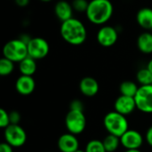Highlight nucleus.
Here are the masks:
<instances>
[{
  "label": "nucleus",
  "instance_id": "obj_1",
  "mask_svg": "<svg viewBox=\"0 0 152 152\" xmlns=\"http://www.w3.org/2000/svg\"><path fill=\"white\" fill-rule=\"evenodd\" d=\"M60 33L62 39L71 45H80L86 42L87 37L86 26L77 18H71L61 22Z\"/></svg>",
  "mask_w": 152,
  "mask_h": 152
},
{
  "label": "nucleus",
  "instance_id": "obj_2",
  "mask_svg": "<svg viewBox=\"0 0 152 152\" xmlns=\"http://www.w3.org/2000/svg\"><path fill=\"white\" fill-rule=\"evenodd\" d=\"M114 7L110 0H91L86 15L87 20L94 25H104L112 17Z\"/></svg>",
  "mask_w": 152,
  "mask_h": 152
},
{
  "label": "nucleus",
  "instance_id": "obj_3",
  "mask_svg": "<svg viewBox=\"0 0 152 152\" xmlns=\"http://www.w3.org/2000/svg\"><path fill=\"white\" fill-rule=\"evenodd\" d=\"M103 125L110 134L116 135L119 138L128 130V121L126 116L115 110L105 115Z\"/></svg>",
  "mask_w": 152,
  "mask_h": 152
},
{
  "label": "nucleus",
  "instance_id": "obj_4",
  "mask_svg": "<svg viewBox=\"0 0 152 152\" xmlns=\"http://www.w3.org/2000/svg\"><path fill=\"white\" fill-rule=\"evenodd\" d=\"M3 55L4 58L19 63L28 56V45L21 38L12 39L4 45Z\"/></svg>",
  "mask_w": 152,
  "mask_h": 152
},
{
  "label": "nucleus",
  "instance_id": "obj_5",
  "mask_svg": "<svg viewBox=\"0 0 152 152\" xmlns=\"http://www.w3.org/2000/svg\"><path fill=\"white\" fill-rule=\"evenodd\" d=\"M65 125L69 133L72 134H80L86 126V118L84 111L69 110L65 118Z\"/></svg>",
  "mask_w": 152,
  "mask_h": 152
},
{
  "label": "nucleus",
  "instance_id": "obj_6",
  "mask_svg": "<svg viewBox=\"0 0 152 152\" xmlns=\"http://www.w3.org/2000/svg\"><path fill=\"white\" fill-rule=\"evenodd\" d=\"M5 142L13 148L23 146L27 141V134L24 129L19 125H10L4 128V132Z\"/></svg>",
  "mask_w": 152,
  "mask_h": 152
},
{
  "label": "nucleus",
  "instance_id": "obj_7",
  "mask_svg": "<svg viewBox=\"0 0 152 152\" xmlns=\"http://www.w3.org/2000/svg\"><path fill=\"white\" fill-rule=\"evenodd\" d=\"M134 100L137 110L143 113H152V85L141 86Z\"/></svg>",
  "mask_w": 152,
  "mask_h": 152
},
{
  "label": "nucleus",
  "instance_id": "obj_8",
  "mask_svg": "<svg viewBox=\"0 0 152 152\" xmlns=\"http://www.w3.org/2000/svg\"><path fill=\"white\" fill-rule=\"evenodd\" d=\"M27 45L28 56L35 59L36 61L45 58L50 51L48 42L43 37H32Z\"/></svg>",
  "mask_w": 152,
  "mask_h": 152
},
{
  "label": "nucleus",
  "instance_id": "obj_9",
  "mask_svg": "<svg viewBox=\"0 0 152 152\" xmlns=\"http://www.w3.org/2000/svg\"><path fill=\"white\" fill-rule=\"evenodd\" d=\"M118 38V33L116 28L109 25L102 26L97 32V42L103 47H110L114 45Z\"/></svg>",
  "mask_w": 152,
  "mask_h": 152
},
{
  "label": "nucleus",
  "instance_id": "obj_10",
  "mask_svg": "<svg viewBox=\"0 0 152 152\" xmlns=\"http://www.w3.org/2000/svg\"><path fill=\"white\" fill-rule=\"evenodd\" d=\"M120 142L126 150H139L143 143V138L138 131L128 129L120 137Z\"/></svg>",
  "mask_w": 152,
  "mask_h": 152
},
{
  "label": "nucleus",
  "instance_id": "obj_11",
  "mask_svg": "<svg viewBox=\"0 0 152 152\" xmlns=\"http://www.w3.org/2000/svg\"><path fill=\"white\" fill-rule=\"evenodd\" d=\"M115 111L126 116L134 111L136 108L135 100L134 97H128L125 95H120L114 102Z\"/></svg>",
  "mask_w": 152,
  "mask_h": 152
},
{
  "label": "nucleus",
  "instance_id": "obj_12",
  "mask_svg": "<svg viewBox=\"0 0 152 152\" xmlns=\"http://www.w3.org/2000/svg\"><path fill=\"white\" fill-rule=\"evenodd\" d=\"M58 148L61 152H75L79 147V142L75 134L70 133L64 134L58 139Z\"/></svg>",
  "mask_w": 152,
  "mask_h": 152
},
{
  "label": "nucleus",
  "instance_id": "obj_13",
  "mask_svg": "<svg viewBox=\"0 0 152 152\" xmlns=\"http://www.w3.org/2000/svg\"><path fill=\"white\" fill-rule=\"evenodd\" d=\"M36 83L32 77L21 75L18 77L15 83L17 92L21 95H29L35 90Z\"/></svg>",
  "mask_w": 152,
  "mask_h": 152
},
{
  "label": "nucleus",
  "instance_id": "obj_14",
  "mask_svg": "<svg viewBox=\"0 0 152 152\" xmlns=\"http://www.w3.org/2000/svg\"><path fill=\"white\" fill-rule=\"evenodd\" d=\"M73 11L74 9L72 7V4L64 0L58 1L54 6L55 16L61 22L73 18Z\"/></svg>",
  "mask_w": 152,
  "mask_h": 152
},
{
  "label": "nucleus",
  "instance_id": "obj_15",
  "mask_svg": "<svg viewBox=\"0 0 152 152\" xmlns=\"http://www.w3.org/2000/svg\"><path fill=\"white\" fill-rule=\"evenodd\" d=\"M79 89L84 95L93 97L99 92V84L95 78L92 77H86L81 79L79 83Z\"/></svg>",
  "mask_w": 152,
  "mask_h": 152
},
{
  "label": "nucleus",
  "instance_id": "obj_16",
  "mask_svg": "<svg viewBox=\"0 0 152 152\" xmlns=\"http://www.w3.org/2000/svg\"><path fill=\"white\" fill-rule=\"evenodd\" d=\"M136 20L140 27L146 31L152 30V9L149 7L142 8L136 14Z\"/></svg>",
  "mask_w": 152,
  "mask_h": 152
},
{
  "label": "nucleus",
  "instance_id": "obj_17",
  "mask_svg": "<svg viewBox=\"0 0 152 152\" xmlns=\"http://www.w3.org/2000/svg\"><path fill=\"white\" fill-rule=\"evenodd\" d=\"M137 47L142 53H152V33L151 31H145L138 37Z\"/></svg>",
  "mask_w": 152,
  "mask_h": 152
},
{
  "label": "nucleus",
  "instance_id": "obj_18",
  "mask_svg": "<svg viewBox=\"0 0 152 152\" xmlns=\"http://www.w3.org/2000/svg\"><path fill=\"white\" fill-rule=\"evenodd\" d=\"M19 70L21 75L32 77L37 70L36 60L30 56H27L20 62H19Z\"/></svg>",
  "mask_w": 152,
  "mask_h": 152
},
{
  "label": "nucleus",
  "instance_id": "obj_19",
  "mask_svg": "<svg viewBox=\"0 0 152 152\" xmlns=\"http://www.w3.org/2000/svg\"><path fill=\"white\" fill-rule=\"evenodd\" d=\"M138 89L139 87L133 81H124L120 84V86H119V91L121 93V95L134 97V98L136 95Z\"/></svg>",
  "mask_w": 152,
  "mask_h": 152
},
{
  "label": "nucleus",
  "instance_id": "obj_20",
  "mask_svg": "<svg viewBox=\"0 0 152 152\" xmlns=\"http://www.w3.org/2000/svg\"><path fill=\"white\" fill-rule=\"evenodd\" d=\"M102 142L107 152H114L115 151H117L119 144L121 143L119 137L113 135V134H110L104 138Z\"/></svg>",
  "mask_w": 152,
  "mask_h": 152
},
{
  "label": "nucleus",
  "instance_id": "obj_21",
  "mask_svg": "<svg viewBox=\"0 0 152 152\" xmlns=\"http://www.w3.org/2000/svg\"><path fill=\"white\" fill-rule=\"evenodd\" d=\"M136 78L141 86L152 85V73L147 68L141 69L136 74Z\"/></svg>",
  "mask_w": 152,
  "mask_h": 152
},
{
  "label": "nucleus",
  "instance_id": "obj_22",
  "mask_svg": "<svg viewBox=\"0 0 152 152\" xmlns=\"http://www.w3.org/2000/svg\"><path fill=\"white\" fill-rule=\"evenodd\" d=\"M14 69V62L3 57L0 60V75L3 77L9 76Z\"/></svg>",
  "mask_w": 152,
  "mask_h": 152
},
{
  "label": "nucleus",
  "instance_id": "obj_23",
  "mask_svg": "<svg viewBox=\"0 0 152 152\" xmlns=\"http://www.w3.org/2000/svg\"><path fill=\"white\" fill-rule=\"evenodd\" d=\"M86 152H107L103 142L99 140H92L90 141L86 147Z\"/></svg>",
  "mask_w": 152,
  "mask_h": 152
},
{
  "label": "nucleus",
  "instance_id": "obj_24",
  "mask_svg": "<svg viewBox=\"0 0 152 152\" xmlns=\"http://www.w3.org/2000/svg\"><path fill=\"white\" fill-rule=\"evenodd\" d=\"M72 7L74 11L79 12H86L89 4V2L86 0H73L72 3Z\"/></svg>",
  "mask_w": 152,
  "mask_h": 152
},
{
  "label": "nucleus",
  "instance_id": "obj_25",
  "mask_svg": "<svg viewBox=\"0 0 152 152\" xmlns=\"http://www.w3.org/2000/svg\"><path fill=\"white\" fill-rule=\"evenodd\" d=\"M8 126H10L9 113L4 109H0V127L6 128Z\"/></svg>",
  "mask_w": 152,
  "mask_h": 152
},
{
  "label": "nucleus",
  "instance_id": "obj_26",
  "mask_svg": "<svg viewBox=\"0 0 152 152\" xmlns=\"http://www.w3.org/2000/svg\"><path fill=\"white\" fill-rule=\"evenodd\" d=\"M9 118H10V125H19V123L20 122L21 117L18 111L13 110L9 113Z\"/></svg>",
  "mask_w": 152,
  "mask_h": 152
},
{
  "label": "nucleus",
  "instance_id": "obj_27",
  "mask_svg": "<svg viewBox=\"0 0 152 152\" xmlns=\"http://www.w3.org/2000/svg\"><path fill=\"white\" fill-rule=\"evenodd\" d=\"M69 108L70 110H82L84 111V106H83V103L81 102V101L79 100H74L70 102V105H69Z\"/></svg>",
  "mask_w": 152,
  "mask_h": 152
},
{
  "label": "nucleus",
  "instance_id": "obj_28",
  "mask_svg": "<svg viewBox=\"0 0 152 152\" xmlns=\"http://www.w3.org/2000/svg\"><path fill=\"white\" fill-rule=\"evenodd\" d=\"M12 148L7 142H2L0 144V152H12Z\"/></svg>",
  "mask_w": 152,
  "mask_h": 152
},
{
  "label": "nucleus",
  "instance_id": "obj_29",
  "mask_svg": "<svg viewBox=\"0 0 152 152\" xmlns=\"http://www.w3.org/2000/svg\"><path fill=\"white\" fill-rule=\"evenodd\" d=\"M145 139H146L148 144L152 147V126L147 130L146 135H145Z\"/></svg>",
  "mask_w": 152,
  "mask_h": 152
},
{
  "label": "nucleus",
  "instance_id": "obj_30",
  "mask_svg": "<svg viewBox=\"0 0 152 152\" xmlns=\"http://www.w3.org/2000/svg\"><path fill=\"white\" fill-rule=\"evenodd\" d=\"M30 0H15V4L19 6V7H26L28 6V4H29Z\"/></svg>",
  "mask_w": 152,
  "mask_h": 152
},
{
  "label": "nucleus",
  "instance_id": "obj_31",
  "mask_svg": "<svg viewBox=\"0 0 152 152\" xmlns=\"http://www.w3.org/2000/svg\"><path fill=\"white\" fill-rule=\"evenodd\" d=\"M146 68H147V69H149V70H150V71L152 73V59L150 61H149V62H148V64H147V67H146Z\"/></svg>",
  "mask_w": 152,
  "mask_h": 152
},
{
  "label": "nucleus",
  "instance_id": "obj_32",
  "mask_svg": "<svg viewBox=\"0 0 152 152\" xmlns=\"http://www.w3.org/2000/svg\"><path fill=\"white\" fill-rule=\"evenodd\" d=\"M125 152H142L140 150H126Z\"/></svg>",
  "mask_w": 152,
  "mask_h": 152
},
{
  "label": "nucleus",
  "instance_id": "obj_33",
  "mask_svg": "<svg viewBox=\"0 0 152 152\" xmlns=\"http://www.w3.org/2000/svg\"><path fill=\"white\" fill-rule=\"evenodd\" d=\"M40 1H42V2H50V1H52V0H40Z\"/></svg>",
  "mask_w": 152,
  "mask_h": 152
},
{
  "label": "nucleus",
  "instance_id": "obj_34",
  "mask_svg": "<svg viewBox=\"0 0 152 152\" xmlns=\"http://www.w3.org/2000/svg\"><path fill=\"white\" fill-rule=\"evenodd\" d=\"M75 152H86V151H81V150H77V151H75Z\"/></svg>",
  "mask_w": 152,
  "mask_h": 152
}]
</instances>
